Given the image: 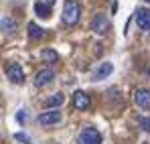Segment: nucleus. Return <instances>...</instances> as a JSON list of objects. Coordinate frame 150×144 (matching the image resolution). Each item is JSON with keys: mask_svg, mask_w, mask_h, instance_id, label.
<instances>
[{"mask_svg": "<svg viewBox=\"0 0 150 144\" xmlns=\"http://www.w3.org/2000/svg\"><path fill=\"white\" fill-rule=\"evenodd\" d=\"M79 16H81V6H79V2H77V0H65V2H63V14H61L63 23L67 24V26H73V24L79 23Z\"/></svg>", "mask_w": 150, "mask_h": 144, "instance_id": "f257e3e1", "label": "nucleus"}, {"mask_svg": "<svg viewBox=\"0 0 150 144\" xmlns=\"http://www.w3.org/2000/svg\"><path fill=\"white\" fill-rule=\"evenodd\" d=\"M79 144H101V134L98 128L87 126L79 132Z\"/></svg>", "mask_w": 150, "mask_h": 144, "instance_id": "f03ea898", "label": "nucleus"}, {"mask_svg": "<svg viewBox=\"0 0 150 144\" xmlns=\"http://www.w3.org/2000/svg\"><path fill=\"white\" fill-rule=\"evenodd\" d=\"M6 77H8L10 83L18 85V83L25 81V69L18 63H10V65H6Z\"/></svg>", "mask_w": 150, "mask_h": 144, "instance_id": "7ed1b4c3", "label": "nucleus"}, {"mask_svg": "<svg viewBox=\"0 0 150 144\" xmlns=\"http://www.w3.org/2000/svg\"><path fill=\"white\" fill-rule=\"evenodd\" d=\"M91 31L93 33H98V35H105L108 31H110V21H108V16L105 14H96L93 16V21H91Z\"/></svg>", "mask_w": 150, "mask_h": 144, "instance_id": "20e7f679", "label": "nucleus"}, {"mask_svg": "<svg viewBox=\"0 0 150 144\" xmlns=\"http://www.w3.org/2000/svg\"><path fill=\"white\" fill-rule=\"evenodd\" d=\"M37 122H39V124H43V126H55V124H59V122H61V112H59V110L43 112V114H39Z\"/></svg>", "mask_w": 150, "mask_h": 144, "instance_id": "39448f33", "label": "nucleus"}, {"mask_svg": "<svg viewBox=\"0 0 150 144\" xmlns=\"http://www.w3.org/2000/svg\"><path fill=\"white\" fill-rule=\"evenodd\" d=\"M53 79H55V71L51 67H45V69H41L35 75V87H45V85H49Z\"/></svg>", "mask_w": 150, "mask_h": 144, "instance_id": "423d86ee", "label": "nucleus"}, {"mask_svg": "<svg viewBox=\"0 0 150 144\" xmlns=\"http://www.w3.org/2000/svg\"><path fill=\"white\" fill-rule=\"evenodd\" d=\"M134 104L138 108H142V110H148L150 108V89H144V87L136 89L134 92Z\"/></svg>", "mask_w": 150, "mask_h": 144, "instance_id": "0eeeda50", "label": "nucleus"}, {"mask_svg": "<svg viewBox=\"0 0 150 144\" xmlns=\"http://www.w3.org/2000/svg\"><path fill=\"white\" fill-rule=\"evenodd\" d=\"M136 26L140 31H150V10L148 8H138L136 10Z\"/></svg>", "mask_w": 150, "mask_h": 144, "instance_id": "6e6552de", "label": "nucleus"}, {"mask_svg": "<svg viewBox=\"0 0 150 144\" xmlns=\"http://www.w3.org/2000/svg\"><path fill=\"white\" fill-rule=\"evenodd\" d=\"M73 108H75V110H79V112L87 110V108H89V96H87L85 92L77 89V92L73 94Z\"/></svg>", "mask_w": 150, "mask_h": 144, "instance_id": "1a4fd4ad", "label": "nucleus"}, {"mask_svg": "<svg viewBox=\"0 0 150 144\" xmlns=\"http://www.w3.org/2000/svg\"><path fill=\"white\" fill-rule=\"evenodd\" d=\"M65 104V96L61 94V92H57V94H53L51 97L45 99V108L47 110H57V108H61Z\"/></svg>", "mask_w": 150, "mask_h": 144, "instance_id": "9d476101", "label": "nucleus"}, {"mask_svg": "<svg viewBox=\"0 0 150 144\" xmlns=\"http://www.w3.org/2000/svg\"><path fill=\"white\" fill-rule=\"evenodd\" d=\"M112 71H114V65H112V63H108V61L101 63L100 67H98V71L93 73V81H101L103 77H108Z\"/></svg>", "mask_w": 150, "mask_h": 144, "instance_id": "9b49d317", "label": "nucleus"}, {"mask_svg": "<svg viewBox=\"0 0 150 144\" xmlns=\"http://www.w3.org/2000/svg\"><path fill=\"white\" fill-rule=\"evenodd\" d=\"M0 26H2V33H4V35H12V33L16 31V23H14V18H10V16H2Z\"/></svg>", "mask_w": 150, "mask_h": 144, "instance_id": "f8f14e48", "label": "nucleus"}, {"mask_svg": "<svg viewBox=\"0 0 150 144\" xmlns=\"http://www.w3.org/2000/svg\"><path fill=\"white\" fill-rule=\"evenodd\" d=\"M28 37H30L33 41H39V39L45 37V31H43L37 23H28Z\"/></svg>", "mask_w": 150, "mask_h": 144, "instance_id": "ddd939ff", "label": "nucleus"}, {"mask_svg": "<svg viewBox=\"0 0 150 144\" xmlns=\"http://www.w3.org/2000/svg\"><path fill=\"white\" fill-rule=\"evenodd\" d=\"M41 59L45 61V63H57L59 61V55H57V51H53V49H43L41 51Z\"/></svg>", "mask_w": 150, "mask_h": 144, "instance_id": "4468645a", "label": "nucleus"}, {"mask_svg": "<svg viewBox=\"0 0 150 144\" xmlns=\"http://www.w3.org/2000/svg\"><path fill=\"white\" fill-rule=\"evenodd\" d=\"M35 12H37V16H41V18H49L51 16V6L47 4H43V2H35Z\"/></svg>", "mask_w": 150, "mask_h": 144, "instance_id": "2eb2a0df", "label": "nucleus"}, {"mask_svg": "<svg viewBox=\"0 0 150 144\" xmlns=\"http://www.w3.org/2000/svg\"><path fill=\"white\" fill-rule=\"evenodd\" d=\"M138 124H140V128H142L144 132H150V118L140 116V118H138Z\"/></svg>", "mask_w": 150, "mask_h": 144, "instance_id": "dca6fc26", "label": "nucleus"}, {"mask_svg": "<svg viewBox=\"0 0 150 144\" xmlns=\"http://www.w3.org/2000/svg\"><path fill=\"white\" fill-rule=\"evenodd\" d=\"M26 118H28V114H26L25 110H21V112L16 114V120L21 122V124H23V122H26Z\"/></svg>", "mask_w": 150, "mask_h": 144, "instance_id": "f3484780", "label": "nucleus"}, {"mask_svg": "<svg viewBox=\"0 0 150 144\" xmlns=\"http://www.w3.org/2000/svg\"><path fill=\"white\" fill-rule=\"evenodd\" d=\"M14 138H16V140H21V142H28V136L23 134V132H16V134H14Z\"/></svg>", "mask_w": 150, "mask_h": 144, "instance_id": "a211bd4d", "label": "nucleus"}, {"mask_svg": "<svg viewBox=\"0 0 150 144\" xmlns=\"http://www.w3.org/2000/svg\"><path fill=\"white\" fill-rule=\"evenodd\" d=\"M39 2H43V4H47V6H53V4H55V0H39Z\"/></svg>", "mask_w": 150, "mask_h": 144, "instance_id": "6ab92c4d", "label": "nucleus"}, {"mask_svg": "<svg viewBox=\"0 0 150 144\" xmlns=\"http://www.w3.org/2000/svg\"><path fill=\"white\" fill-rule=\"evenodd\" d=\"M148 77H150V69H148Z\"/></svg>", "mask_w": 150, "mask_h": 144, "instance_id": "aec40b11", "label": "nucleus"}, {"mask_svg": "<svg viewBox=\"0 0 150 144\" xmlns=\"http://www.w3.org/2000/svg\"><path fill=\"white\" fill-rule=\"evenodd\" d=\"M146 2H150V0H146Z\"/></svg>", "mask_w": 150, "mask_h": 144, "instance_id": "412c9836", "label": "nucleus"}]
</instances>
